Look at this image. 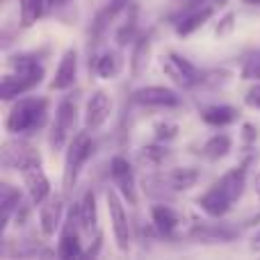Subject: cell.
Returning <instances> with one entry per match:
<instances>
[{
    "label": "cell",
    "instance_id": "10",
    "mask_svg": "<svg viewBox=\"0 0 260 260\" xmlns=\"http://www.w3.org/2000/svg\"><path fill=\"white\" fill-rule=\"evenodd\" d=\"M62 215H64V199L59 194H50L44 203L39 206V229L44 238H53L62 226Z\"/></svg>",
    "mask_w": 260,
    "mask_h": 260
},
{
    "label": "cell",
    "instance_id": "26",
    "mask_svg": "<svg viewBox=\"0 0 260 260\" xmlns=\"http://www.w3.org/2000/svg\"><path fill=\"white\" fill-rule=\"evenodd\" d=\"M135 37H137V7H135V5H130L126 18H123V23L119 25L114 39H117L119 46H128V44H133V41H135Z\"/></svg>",
    "mask_w": 260,
    "mask_h": 260
},
{
    "label": "cell",
    "instance_id": "7",
    "mask_svg": "<svg viewBox=\"0 0 260 260\" xmlns=\"http://www.w3.org/2000/svg\"><path fill=\"white\" fill-rule=\"evenodd\" d=\"M110 176H112L114 187L119 189L130 206H137V180H135L133 165L123 155H114L110 162Z\"/></svg>",
    "mask_w": 260,
    "mask_h": 260
},
{
    "label": "cell",
    "instance_id": "8",
    "mask_svg": "<svg viewBox=\"0 0 260 260\" xmlns=\"http://www.w3.org/2000/svg\"><path fill=\"white\" fill-rule=\"evenodd\" d=\"M133 103L146 105V108H178L180 96L176 94L174 89H169V87L151 85V87L135 89L133 91Z\"/></svg>",
    "mask_w": 260,
    "mask_h": 260
},
{
    "label": "cell",
    "instance_id": "36",
    "mask_svg": "<svg viewBox=\"0 0 260 260\" xmlns=\"http://www.w3.org/2000/svg\"><path fill=\"white\" fill-rule=\"evenodd\" d=\"M64 3H69V0H46L48 7H59V5H64Z\"/></svg>",
    "mask_w": 260,
    "mask_h": 260
},
{
    "label": "cell",
    "instance_id": "27",
    "mask_svg": "<svg viewBox=\"0 0 260 260\" xmlns=\"http://www.w3.org/2000/svg\"><path fill=\"white\" fill-rule=\"evenodd\" d=\"M119 69H121V57H119L117 53H103V55H101V57L94 62L96 76L105 78V80H110V78L117 76Z\"/></svg>",
    "mask_w": 260,
    "mask_h": 260
},
{
    "label": "cell",
    "instance_id": "12",
    "mask_svg": "<svg viewBox=\"0 0 260 260\" xmlns=\"http://www.w3.org/2000/svg\"><path fill=\"white\" fill-rule=\"evenodd\" d=\"M21 176H23V183H25L27 197H30L32 206H41V203L50 197V180H48V176L44 174L41 165L27 167V169L21 171Z\"/></svg>",
    "mask_w": 260,
    "mask_h": 260
},
{
    "label": "cell",
    "instance_id": "16",
    "mask_svg": "<svg viewBox=\"0 0 260 260\" xmlns=\"http://www.w3.org/2000/svg\"><path fill=\"white\" fill-rule=\"evenodd\" d=\"M215 9L217 7L210 3H203L194 9H187V14H185V16L178 21V25H176L178 37H187V35H192V32H197L199 27H203L212 16H215Z\"/></svg>",
    "mask_w": 260,
    "mask_h": 260
},
{
    "label": "cell",
    "instance_id": "28",
    "mask_svg": "<svg viewBox=\"0 0 260 260\" xmlns=\"http://www.w3.org/2000/svg\"><path fill=\"white\" fill-rule=\"evenodd\" d=\"M139 157H142V162H146V165L157 167L167 157V151L160 148V146H144L142 153H139Z\"/></svg>",
    "mask_w": 260,
    "mask_h": 260
},
{
    "label": "cell",
    "instance_id": "35",
    "mask_svg": "<svg viewBox=\"0 0 260 260\" xmlns=\"http://www.w3.org/2000/svg\"><path fill=\"white\" fill-rule=\"evenodd\" d=\"M249 249H251V251H260V231L251 238V242H249Z\"/></svg>",
    "mask_w": 260,
    "mask_h": 260
},
{
    "label": "cell",
    "instance_id": "32",
    "mask_svg": "<svg viewBox=\"0 0 260 260\" xmlns=\"http://www.w3.org/2000/svg\"><path fill=\"white\" fill-rule=\"evenodd\" d=\"M233 21H235L233 14H226V16L219 21V25H217V35L224 37V35H229V32H233V27H235Z\"/></svg>",
    "mask_w": 260,
    "mask_h": 260
},
{
    "label": "cell",
    "instance_id": "29",
    "mask_svg": "<svg viewBox=\"0 0 260 260\" xmlns=\"http://www.w3.org/2000/svg\"><path fill=\"white\" fill-rule=\"evenodd\" d=\"M242 78L244 80H260V53L251 55L242 67Z\"/></svg>",
    "mask_w": 260,
    "mask_h": 260
},
{
    "label": "cell",
    "instance_id": "6",
    "mask_svg": "<svg viewBox=\"0 0 260 260\" xmlns=\"http://www.w3.org/2000/svg\"><path fill=\"white\" fill-rule=\"evenodd\" d=\"M3 167L5 169H27V167L41 165V155L32 144H27L25 139H7L3 144Z\"/></svg>",
    "mask_w": 260,
    "mask_h": 260
},
{
    "label": "cell",
    "instance_id": "19",
    "mask_svg": "<svg viewBox=\"0 0 260 260\" xmlns=\"http://www.w3.org/2000/svg\"><path fill=\"white\" fill-rule=\"evenodd\" d=\"M201 119L212 128H226L238 121L240 112L233 105H206L201 108Z\"/></svg>",
    "mask_w": 260,
    "mask_h": 260
},
{
    "label": "cell",
    "instance_id": "5",
    "mask_svg": "<svg viewBox=\"0 0 260 260\" xmlns=\"http://www.w3.org/2000/svg\"><path fill=\"white\" fill-rule=\"evenodd\" d=\"M162 71L178 87H183V89H192L199 82H203L201 71H199L187 57H183V55H178V53H167L165 57H162Z\"/></svg>",
    "mask_w": 260,
    "mask_h": 260
},
{
    "label": "cell",
    "instance_id": "17",
    "mask_svg": "<svg viewBox=\"0 0 260 260\" xmlns=\"http://www.w3.org/2000/svg\"><path fill=\"white\" fill-rule=\"evenodd\" d=\"M199 178H201V171L197 167H178V169H171L160 176L162 185L174 189V192H185V189L194 187L199 183Z\"/></svg>",
    "mask_w": 260,
    "mask_h": 260
},
{
    "label": "cell",
    "instance_id": "14",
    "mask_svg": "<svg viewBox=\"0 0 260 260\" xmlns=\"http://www.w3.org/2000/svg\"><path fill=\"white\" fill-rule=\"evenodd\" d=\"M76 76H78V50L76 48H67L59 59V67L55 71V78L50 82L53 91H67L76 85Z\"/></svg>",
    "mask_w": 260,
    "mask_h": 260
},
{
    "label": "cell",
    "instance_id": "21",
    "mask_svg": "<svg viewBox=\"0 0 260 260\" xmlns=\"http://www.w3.org/2000/svg\"><path fill=\"white\" fill-rule=\"evenodd\" d=\"M23 203V197L21 192H18L16 187H12L9 183H3L0 185V208H3V231L7 229L9 219H12V215L21 208Z\"/></svg>",
    "mask_w": 260,
    "mask_h": 260
},
{
    "label": "cell",
    "instance_id": "4",
    "mask_svg": "<svg viewBox=\"0 0 260 260\" xmlns=\"http://www.w3.org/2000/svg\"><path fill=\"white\" fill-rule=\"evenodd\" d=\"M108 210H110V219H112V231H114V240L117 247L121 251H128L133 244V231H130V221H128V212L123 208V197L119 194L117 187L108 189Z\"/></svg>",
    "mask_w": 260,
    "mask_h": 260
},
{
    "label": "cell",
    "instance_id": "24",
    "mask_svg": "<svg viewBox=\"0 0 260 260\" xmlns=\"http://www.w3.org/2000/svg\"><path fill=\"white\" fill-rule=\"evenodd\" d=\"M48 7L46 0H18V16L23 27H32L41 18L44 9Z\"/></svg>",
    "mask_w": 260,
    "mask_h": 260
},
{
    "label": "cell",
    "instance_id": "3",
    "mask_svg": "<svg viewBox=\"0 0 260 260\" xmlns=\"http://www.w3.org/2000/svg\"><path fill=\"white\" fill-rule=\"evenodd\" d=\"M76 123H78V103L73 96H64L59 101L57 110H55V123L50 128V144L53 148H64L71 137L76 135Z\"/></svg>",
    "mask_w": 260,
    "mask_h": 260
},
{
    "label": "cell",
    "instance_id": "11",
    "mask_svg": "<svg viewBox=\"0 0 260 260\" xmlns=\"http://www.w3.org/2000/svg\"><path fill=\"white\" fill-rule=\"evenodd\" d=\"M189 238L203 244H229L238 238V231L226 224H208V221H201V224H192Z\"/></svg>",
    "mask_w": 260,
    "mask_h": 260
},
{
    "label": "cell",
    "instance_id": "1",
    "mask_svg": "<svg viewBox=\"0 0 260 260\" xmlns=\"http://www.w3.org/2000/svg\"><path fill=\"white\" fill-rule=\"evenodd\" d=\"M48 121V101L37 99V96H27V99H18L14 108L9 110L7 119H5V128L7 133L16 135H32L41 130Z\"/></svg>",
    "mask_w": 260,
    "mask_h": 260
},
{
    "label": "cell",
    "instance_id": "31",
    "mask_svg": "<svg viewBox=\"0 0 260 260\" xmlns=\"http://www.w3.org/2000/svg\"><path fill=\"white\" fill-rule=\"evenodd\" d=\"M244 103H247L249 108H253V110H260V80L256 82V85L249 87L247 96H244Z\"/></svg>",
    "mask_w": 260,
    "mask_h": 260
},
{
    "label": "cell",
    "instance_id": "22",
    "mask_svg": "<svg viewBox=\"0 0 260 260\" xmlns=\"http://www.w3.org/2000/svg\"><path fill=\"white\" fill-rule=\"evenodd\" d=\"M148 50H151V37H137L133 46V57H130V76L139 78L148 67Z\"/></svg>",
    "mask_w": 260,
    "mask_h": 260
},
{
    "label": "cell",
    "instance_id": "39",
    "mask_svg": "<svg viewBox=\"0 0 260 260\" xmlns=\"http://www.w3.org/2000/svg\"><path fill=\"white\" fill-rule=\"evenodd\" d=\"M242 3H244V5H253V7H258L260 0H242Z\"/></svg>",
    "mask_w": 260,
    "mask_h": 260
},
{
    "label": "cell",
    "instance_id": "13",
    "mask_svg": "<svg viewBox=\"0 0 260 260\" xmlns=\"http://www.w3.org/2000/svg\"><path fill=\"white\" fill-rule=\"evenodd\" d=\"M197 203L201 206V210L206 212V215L219 219V217H224L226 212L231 210V206H233V197H231L219 183H215L208 192H203L201 197H199Z\"/></svg>",
    "mask_w": 260,
    "mask_h": 260
},
{
    "label": "cell",
    "instance_id": "9",
    "mask_svg": "<svg viewBox=\"0 0 260 260\" xmlns=\"http://www.w3.org/2000/svg\"><path fill=\"white\" fill-rule=\"evenodd\" d=\"M110 112H112V101H110V96L105 94L103 89L91 91L89 101H87V108H85V128L89 130V133L99 130L110 119Z\"/></svg>",
    "mask_w": 260,
    "mask_h": 260
},
{
    "label": "cell",
    "instance_id": "15",
    "mask_svg": "<svg viewBox=\"0 0 260 260\" xmlns=\"http://www.w3.org/2000/svg\"><path fill=\"white\" fill-rule=\"evenodd\" d=\"M44 78V73H35V76H27V73H14V76H5L3 78V87H0V96L3 101H12L23 96L25 91H30L32 87H37Z\"/></svg>",
    "mask_w": 260,
    "mask_h": 260
},
{
    "label": "cell",
    "instance_id": "34",
    "mask_svg": "<svg viewBox=\"0 0 260 260\" xmlns=\"http://www.w3.org/2000/svg\"><path fill=\"white\" fill-rule=\"evenodd\" d=\"M101 244H103V235L99 233V235H96V244H94V249H89V251H87L85 256H89V258H91V256H96V253H99V249H101Z\"/></svg>",
    "mask_w": 260,
    "mask_h": 260
},
{
    "label": "cell",
    "instance_id": "20",
    "mask_svg": "<svg viewBox=\"0 0 260 260\" xmlns=\"http://www.w3.org/2000/svg\"><path fill=\"white\" fill-rule=\"evenodd\" d=\"M123 5H128V0H112L108 7H103L99 14H96L94 23H91V37H94V39H101V37L105 35L110 23L123 12Z\"/></svg>",
    "mask_w": 260,
    "mask_h": 260
},
{
    "label": "cell",
    "instance_id": "37",
    "mask_svg": "<svg viewBox=\"0 0 260 260\" xmlns=\"http://www.w3.org/2000/svg\"><path fill=\"white\" fill-rule=\"evenodd\" d=\"M208 3H210V5H215V7H224V5L229 3V0H208Z\"/></svg>",
    "mask_w": 260,
    "mask_h": 260
},
{
    "label": "cell",
    "instance_id": "23",
    "mask_svg": "<svg viewBox=\"0 0 260 260\" xmlns=\"http://www.w3.org/2000/svg\"><path fill=\"white\" fill-rule=\"evenodd\" d=\"M231 148H233V139H231L226 133H217L203 144L201 153L208 157V160H221V157H226L231 153Z\"/></svg>",
    "mask_w": 260,
    "mask_h": 260
},
{
    "label": "cell",
    "instance_id": "18",
    "mask_svg": "<svg viewBox=\"0 0 260 260\" xmlns=\"http://www.w3.org/2000/svg\"><path fill=\"white\" fill-rule=\"evenodd\" d=\"M151 221L153 229L160 235H174L176 229L180 226V215L174 210L171 206H165V203H153L151 206Z\"/></svg>",
    "mask_w": 260,
    "mask_h": 260
},
{
    "label": "cell",
    "instance_id": "25",
    "mask_svg": "<svg viewBox=\"0 0 260 260\" xmlns=\"http://www.w3.org/2000/svg\"><path fill=\"white\" fill-rule=\"evenodd\" d=\"M80 229L87 231V233H91V231H96V194L94 192H85V197H82L80 201Z\"/></svg>",
    "mask_w": 260,
    "mask_h": 260
},
{
    "label": "cell",
    "instance_id": "30",
    "mask_svg": "<svg viewBox=\"0 0 260 260\" xmlns=\"http://www.w3.org/2000/svg\"><path fill=\"white\" fill-rule=\"evenodd\" d=\"M176 133H178V126H176V123H157L155 126V137L160 139H174L176 137Z\"/></svg>",
    "mask_w": 260,
    "mask_h": 260
},
{
    "label": "cell",
    "instance_id": "38",
    "mask_svg": "<svg viewBox=\"0 0 260 260\" xmlns=\"http://www.w3.org/2000/svg\"><path fill=\"white\" fill-rule=\"evenodd\" d=\"M253 185H256V194L260 197V174H256V178H253Z\"/></svg>",
    "mask_w": 260,
    "mask_h": 260
},
{
    "label": "cell",
    "instance_id": "33",
    "mask_svg": "<svg viewBox=\"0 0 260 260\" xmlns=\"http://www.w3.org/2000/svg\"><path fill=\"white\" fill-rule=\"evenodd\" d=\"M242 137H244V142H247V144L256 142V137H258V130L253 128L251 123H244V126H242Z\"/></svg>",
    "mask_w": 260,
    "mask_h": 260
},
{
    "label": "cell",
    "instance_id": "2",
    "mask_svg": "<svg viewBox=\"0 0 260 260\" xmlns=\"http://www.w3.org/2000/svg\"><path fill=\"white\" fill-rule=\"evenodd\" d=\"M94 153V139H91L89 130L76 133L71 137L67 146V155H64V174H62V187L67 194H71V189L76 187L78 176H80L82 167L87 165V160Z\"/></svg>",
    "mask_w": 260,
    "mask_h": 260
}]
</instances>
